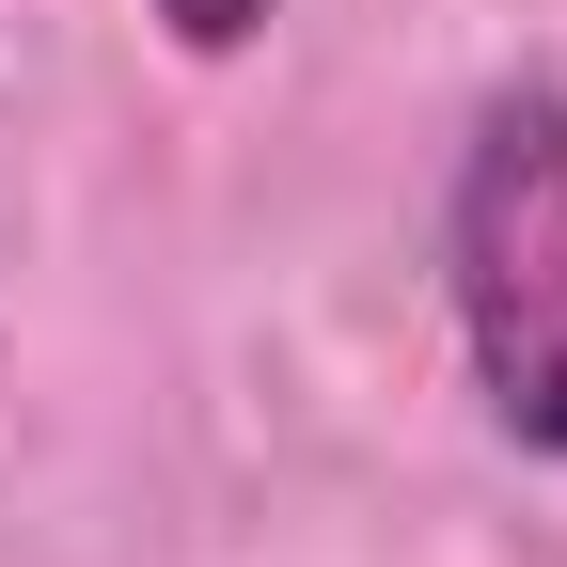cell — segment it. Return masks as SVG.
<instances>
[{"label": "cell", "instance_id": "obj_2", "mask_svg": "<svg viewBox=\"0 0 567 567\" xmlns=\"http://www.w3.org/2000/svg\"><path fill=\"white\" fill-rule=\"evenodd\" d=\"M142 17H158V32H174L189 63H237V48H252V32L284 17V0H142Z\"/></svg>", "mask_w": 567, "mask_h": 567}, {"label": "cell", "instance_id": "obj_1", "mask_svg": "<svg viewBox=\"0 0 567 567\" xmlns=\"http://www.w3.org/2000/svg\"><path fill=\"white\" fill-rule=\"evenodd\" d=\"M442 316L488 442L567 473V80H488L442 158Z\"/></svg>", "mask_w": 567, "mask_h": 567}]
</instances>
